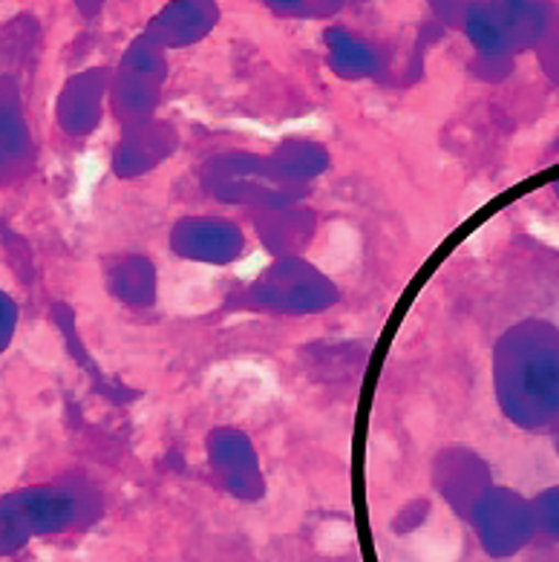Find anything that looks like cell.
Listing matches in <instances>:
<instances>
[{"instance_id":"5","label":"cell","mask_w":559,"mask_h":562,"mask_svg":"<svg viewBox=\"0 0 559 562\" xmlns=\"http://www.w3.org/2000/svg\"><path fill=\"white\" fill-rule=\"evenodd\" d=\"M21 101L12 78L0 76V170L18 162L26 150V131L21 122Z\"/></svg>"},{"instance_id":"7","label":"cell","mask_w":559,"mask_h":562,"mask_svg":"<svg viewBox=\"0 0 559 562\" xmlns=\"http://www.w3.org/2000/svg\"><path fill=\"white\" fill-rule=\"evenodd\" d=\"M12 326H15V306L7 294H0V349L7 347L12 338Z\"/></svg>"},{"instance_id":"1","label":"cell","mask_w":559,"mask_h":562,"mask_svg":"<svg viewBox=\"0 0 559 562\" xmlns=\"http://www.w3.org/2000/svg\"><path fill=\"white\" fill-rule=\"evenodd\" d=\"M551 12V0H473L468 30L476 44L491 53L525 49L539 44Z\"/></svg>"},{"instance_id":"9","label":"cell","mask_w":559,"mask_h":562,"mask_svg":"<svg viewBox=\"0 0 559 562\" xmlns=\"http://www.w3.org/2000/svg\"><path fill=\"white\" fill-rule=\"evenodd\" d=\"M543 516H545V525L551 528V533L559 537V493H548L543 499Z\"/></svg>"},{"instance_id":"10","label":"cell","mask_w":559,"mask_h":562,"mask_svg":"<svg viewBox=\"0 0 559 562\" xmlns=\"http://www.w3.org/2000/svg\"><path fill=\"white\" fill-rule=\"evenodd\" d=\"M101 3H104V0H76V7L81 9V12H85L87 18H92V15H99V9H101Z\"/></svg>"},{"instance_id":"4","label":"cell","mask_w":559,"mask_h":562,"mask_svg":"<svg viewBox=\"0 0 559 562\" xmlns=\"http://www.w3.org/2000/svg\"><path fill=\"white\" fill-rule=\"evenodd\" d=\"M216 7L214 0H170L159 18H156L154 30L165 41H191L214 24Z\"/></svg>"},{"instance_id":"2","label":"cell","mask_w":559,"mask_h":562,"mask_svg":"<svg viewBox=\"0 0 559 562\" xmlns=\"http://www.w3.org/2000/svg\"><path fill=\"white\" fill-rule=\"evenodd\" d=\"M76 516V499L64 491H23L0 502V554L21 548L35 533L58 531Z\"/></svg>"},{"instance_id":"11","label":"cell","mask_w":559,"mask_h":562,"mask_svg":"<svg viewBox=\"0 0 559 562\" xmlns=\"http://www.w3.org/2000/svg\"><path fill=\"white\" fill-rule=\"evenodd\" d=\"M271 3H275V7H277V3H280V0H271Z\"/></svg>"},{"instance_id":"8","label":"cell","mask_w":559,"mask_h":562,"mask_svg":"<svg viewBox=\"0 0 559 562\" xmlns=\"http://www.w3.org/2000/svg\"><path fill=\"white\" fill-rule=\"evenodd\" d=\"M280 9H306V12H332L340 7V0H280Z\"/></svg>"},{"instance_id":"6","label":"cell","mask_w":559,"mask_h":562,"mask_svg":"<svg viewBox=\"0 0 559 562\" xmlns=\"http://www.w3.org/2000/svg\"><path fill=\"white\" fill-rule=\"evenodd\" d=\"M539 44H543L545 67L554 72V78H559V7H554L551 21L545 26Z\"/></svg>"},{"instance_id":"3","label":"cell","mask_w":559,"mask_h":562,"mask_svg":"<svg viewBox=\"0 0 559 562\" xmlns=\"http://www.w3.org/2000/svg\"><path fill=\"white\" fill-rule=\"evenodd\" d=\"M528 510L516 496H499L488 514H484V546H491L496 554H507L528 537Z\"/></svg>"}]
</instances>
